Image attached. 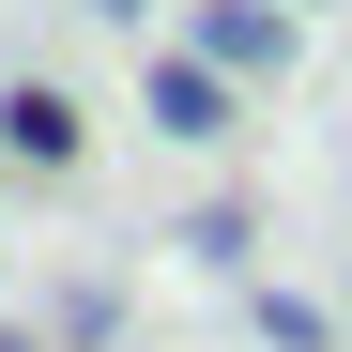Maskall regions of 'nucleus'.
Here are the masks:
<instances>
[{
    "mask_svg": "<svg viewBox=\"0 0 352 352\" xmlns=\"http://www.w3.org/2000/svg\"><path fill=\"white\" fill-rule=\"evenodd\" d=\"M184 46H199L214 77H276V62H291V0H199Z\"/></svg>",
    "mask_w": 352,
    "mask_h": 352,
    "instance_id": "obj_1",
    "label": "nucleus"
},
{
    "mask_svg": "<svg viewBox=\"0 0 352 352\" xmlns=\"http://www.w3.org/2000/svg\"><path fill=\"white\" fill-rule=\"evenodd\" d=\"M77 138L92 123H77L62 77H16V92H0V153H16V168H77Z\"/></svg>",
    "mask_w": 352,
    "mask_h": 352,
    "instance_id": "obj_2",
    "label": "nucleus"
},
{
    "mask_svg": "<svg viewBox=\"0 0 352 352\" xmlns=\"http://www.w3.org/2000/svg\"><path fill=\"white\" fill-rule=\"evenodd\" d=\"M138 107H153V138H230V77L199 62V46H168V62L138 77Z\"/></svg>",
    "mask_w": 352,
    "mask_h": 352,
    "instance_id": "obj_3",
    "label": "nucleus"
},
{
    "mask_svg": "<svg viewBox=\"0 0 352 352\" xmlns=\"http://www.w3.org/2000/svg\"><path fill=\"white\" fill-rule=\"evenodd\" d=\"M261 337H276V352H337V322L307 307V291H261Z\"/></svg>",
    "mask_w": 352,
    "mask_h": 352,
    "instance_id": "obj_4",
    "label": "nucleus"
},
{
    "mask_svg": "<svg viewBox=\"0 0 352 352\" xmlns=\"http://www.w3.org/2000/svg\"><path fill=\"white\" fill-rule=\"evenodd\" d=\"M92 16H153V0H92Z\"/></svg>",
    "mask_w": 352,
    "mask_h": 352,
    "instance_id": "obj_5",
    "label": "nucleus"
}]
</instances>
